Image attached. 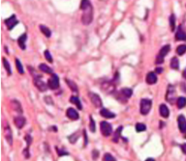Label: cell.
Returning <instances> with one entry per match:
<instances>
[{
	"instance_id": "37",
	"label": "cell",
	"mask_w": 186,
	"mask_h": 161,
	"mask_svg": "<svg viewBox=\"0 0 186 161\" xmlns=\"http://www.w3.org/2000/svg\"><path fill=\"white\" fill-rule=\"evenodd\" d=\"M180 147H181V151H183V153L186 155V144H182Z\"/></svg>"
},
{
	"instance_id": "30",
	"label": "cell",
	"mask_w": 186,
	"mask_h": 161,
	"mask_svg": "<svg viewBox=\"0 0 186 161\" xmlns=\"http://www.w3.org/2000/svg\"><path fill=\"white\" fill-rule=\"evenodd\" d=\"M79 136H80V134H79V132H76V133H74V134H72V135H70L68 137V139H69V141H70L71 143H76V141L78 140V138H79Z\"/></svg>"
},
{
	"instance_id": "3",
	"label": "cell",
	"mask_w": 186,
	"mask_h": 161,
	"mask_svg": "<svg viewBox=\"0 0 186 161\" xmlns=\"http://www.w3.org/2000/svg\"><path fill=\"white\" fill-rule=\"evenodd\" d=\"M170 49H171V46L169 45H165L161 48L159 54H158V56L156 57V64H158V65L162 64V63L164 62V57L169 53Z\"/></svg>"
},
{
	"instance_id": "2",
	"label": "cell",
	"mask_w": 186,
	"mask_h": 161,
	"mask_svg": "<svg viewBox=\"0 0 186 161\" xmlns=\"http://www.w3.org/2000/svg\"><path fill=\"white\" fill-rule=\"evenodd\" d=\"M151 105H152V102H151L150 100H148V99H143L141 100V107H140L141 113L143 115L148 114V112L151 109Z\"/></svg>"
},
{
	"instance_id": "38",
	"label": "cell",
	"mask_w": 186,
	"mask_h": 161,
	"mask_svg": "<svg viewBox=\"0 0 186 161\" xmlns=\"http://www.w3.org/2000/svg\"><path fill=\"white\" fill-rule=\"evenodd\" d=\"M84 135H85V146H86L87 145V135H86L85 130H84Z\"/></svg>"
},
{
	"instance_id": "5",
	"label": "cell",
	"mask_w": 186,
	"mask_h": 161,
	"mask_svg": "<svg viewBox=\"0 0 186 161\" xmlns=\"http://www.w3.org/2000/svg\"><path fill=\"white\" fill-rule=\"evenodd\" d=\"M48 86L52 90H56L59 87V78L56 74H52V77L48 81Z\"/></svg>"
},
{
	"instance_id": "13",
	"label": "cell",
	"mask_w": 186,
	"mask_h": 161,
	"mask_svg": "<svg viewBox=\"0 0 186 161\" xmlns=\"http://www.w3.org/2000/svg\"><path fill=\"white\" fill-rule=\"evenodd\" d=\"M176 41H186V33L182 30V27H178V30L176 34Z\"/></svg>"
},
{
	"instance_id": "1",
	"label": "cell",
	"mask_w": 186,
	"mask_h": 161,
	"mask_svg": "<svg viewBox=\"0 0 186 161\" xmlns=\"http://www.w3.org/2000/svg\"><path fill=\"white\" fill-rule=\"evenodd\" d=\"M81 9L82 11L81 22L85 25L90 24L93 19V8L89 0H81Z\"/></svg>"
},
{
	"instance_id": "14",
	"label": "cell",
	"mask_w": 186,
	"mask_h": 161,
	"mask_svg": "<svg viewBox=\"0 0 186 161\" xmlns=\"http://www.w3.org/2000/svg\"><path fill=\"white\" fill-rule=\"evenodd\" d=\"M4 135H5V138L7 140V142H8L10 145H12L13 138H12V132H11V129H10L9 125L5 127V128H4Z\"/></svg>"
},
{
	"instance_id": "18",
	"label": "cell",
	"mask_w": 186,
	"mask_h": 161,
	"mask_svg": "<svg viewBox=\"0 0 186 161\" xmlns=\"http://www.w3.org/2000/svg\"><path fill=\"white\" fill-rule=\"evenodd\" d=\"M25 41H26V34H23L22 36H20L19 39H18V44L19 45V47L22 48V49H25Z\"/></svg>"
},
{
	"instance_id": "10",
	"label": "cell",
	"mask_w": 186,
	"mask_h": 161,
	"mask_svg": "<svg viewBox=\"0 0 186 161\" xmlns=\"http://www.w3.org/2000/svg\"><path fill=\"white\" fill-rule=\"evenodd\" d=\"M177 124H178V128H180L182 133L186 132V119L184 116L180 115L177 118Z\"/></svg>"
},
{
	"instance_id": "21",
	"label": "cell",
	"mask_w": 186,
	"mask_h": 161,
	"mask_svg": "<svg viewBox=\"0 0 186 161\" xmlns=\"http://www.w3.org/2000/svg\"><path fill=\"white\" fill-rule=\"evenodd\" d=\"M39 69H40V71L44 72V73H50V74H52V73H53L52 69H51L50 67H48V66L45 65V64H40V65H39Z\"/></svg>"
},
{
	"instance_id": "11",
	"label": "cell",
	"mask_w": 186,
	"mask_h": 161,
	"mask_svg": "<svg viewBox=\"0 0 186 161\" xmlns=\"http://www.w3.org/2000/svg\"><path fill=\"white\" fill-rule=\"evenodd\" d=\"M66 115L69 119H71V120H74V121L79 119V113L74 108H69L66 112Z\"/></svg>"
},
{
	"instance_id": "23",
	"label": "cell",
	"mask_w": 186,
	"mask_h": 161,
	"mask_svg": "<svg viewBox=\"0 0 186 161\" xmlns=\"http://www.w3.org/2000/svg\"><path fill=\"white\" fill-rule=\"evenodd\" d=\"M39 28H40V30L42 31V33L45 35L46 37H48V38H50V37H51L52 32H51V30H50L47 26H45V25H40Z\"/></svg>"
},
{
	"instance_id": "8",
	"label": "cell",
	"mask_w": 186,
	"mask_h": 161,
	"mask_svg": "<svg viewBox=\"0 0 186 161\" xmlns=\"http://www.w3.org/2000/svg\"><path fill=\"white\" fill-rule=\"evenodd\" d=\"M18 23H19V20L17 19V18H16L15 15H13L9 18L5 19V24H6L7 27H8L9 30H12L13 28L15 27Z\"/></svg>"
},
{
	"instance_id": "32",
	"label": "cell",
	"mask_w": 186,
	"mask_h": 161,
	"mask_svg": "<svg viewBox=\"0 0 186 161\" xmlns=\"http://www.w3.org/2000/svg\"><path fill=\"white\" fill-rule=\"evenodd\" d=\"M136 130H137L138 132L146 131V130H147L146 124H136Z\"/></svg>"
},
{
	"instance_id": "42",
	"label": "cell",
	"mask_w": 186,
	"mask_h": 161,
	"mask_svg": "<svg viewBox=\"0 0 186 161\" xmlns=\"http://www.w3.org/2000/svg\"><path fill=\"white\" fill-rule=\"evenodd\" d=\"M147 161H154V159H152V158H147Z\"/></svg>"
},
{
	"instance_id": "7",
	"label": "cell",
	"mask_w": 186,
	"mask_h": 161,
	"mask_svg": "<svg viewBox=\"0 0 186 161\" xmlns=\"http://www.w3.org/2000/svg\"><path fill=\"white\" fill-rule=\"evenodd\" d=\"M166 100L170 103H174L175 102V100H176V90H175V87L173 85H169V87H168L167 95H166Z\"/></svg>"
},
{
	"instance_id": "20",
	"label": "cell",
	"mask_w": 186,
	"mask_h": 161,
	"mask_svg": "<svg viewBox=\"0 0 186 161\" xmlns=\"http://www.w3.org/2000/svg\"><path fill=\"white\" fill-rule=\"evenodd\" d=\"M170 66L173 69H180V62H178V59L176 57H173L171 60Z\"/></svg>"
},
{
	"instance_id": "15",
	"label": "cell",
	"mask_w": 186,
	"mask_h": 161,
	"mask_svg": "<svg viewBox=\"0 0 186 161\" xmlns=\"http://www.w3.org/2000/svg\"><path fill=\"white\" fill-rule=\"evenodd\" d=\"M26 123V120L25 118L23 117H17L15 118V125L18 128H23L24 127V124Z\"/></svg>"
},
{
	"instance_id": "9",
	"label": "cell",
	"mask_w": 186,
	"mask_h": 161,
	"mask_svg": "<svg viewBox=\"0 0 186 161\" xmlns=\"http://www.w3.org/2000/svg\"><path fill=\"white\" fill-rule=\"evenodd\" d=\"M89 97H90V100H91L92 104L95 107H101L102 106V100H101L100 96L97 94L89 93Z\"/></svg>"
},
{
	"instance_id": "22",
	"label": "cell",
	"mask_w": 186,
	"mask_h": 161,
	"mask_svg": "<svg viewBox=\"0 0 186 161\" xmlns=\"http://www.w3.org/2000/svg\"><path fill=\"white\" fill-rule=\"evenodd\" d=\"M176 104H177V107L180 108V109L185 107V105H186V97L180 96L177 99V100H176Z\"/></svg>"
},
{
	"instance_id": "29",
	"label": "cell",
	"mask_w": 186,
	"mask_h": 161,
	"mask_svg": "<svg viewBox=\"0 0 186 161\" xmlns=\"http://www.w3.org/2000/svg\"><path fill=\"white\" fill-rule=\"evenodd\" d=\"M186 52V45H181L180 46H177L176 48V53L178 55H183Z\"/></svg>"
},
{
	"instance_id": "33",
	"label": "cell",
	"mask_w": 186,
	"mask_h": 161,
	"mask_svg": "<svg viewBox=\"0 0 186 161\" xmlns=\"http://www.w3.org/2000/svg\"><path fill=\"white\" fill-rule=\"evenodd\" d=\"M16 66H17V69H18V71H19V73H20V74H23V73H24V71H23V65L20 64V62H19V60L18 59V58H16Z\"/></svg>"
},
{
	"instance_id": "16",
	"label": "cell",
	"mask_w": 186,
	"mask_h": 161,
	"mask_svg": "<svg viewBox=\"0 0 186 161\" xmlns=\"http://www.w3.org/2000/svg\"><path fill=\"white\" fill-rule=\"evenodd\" d=\"M100 114H101L102 117H104L106 119H113V118L115 117V115L113 113V112H111V111L108 110V109H105V108L104 109H101Z\"/></svg>"
},
{
	"instance_id": "6",
	"label": "cell",
	"mask_w": 186,
	"mask_h": 161,
	"mask_svg": "<svg viewBox=\"0 0 186 161\" xmlns=\"http://www.w3.org/2000/svg\"><path fill=\"white\" fill-rule=\"evenodd\" d=\"M41 78H42L41 76H35V78H34V84H35V86L39 89V91H41V92H45V91L48 90V87L49 86H48Z\"/></svg>"
},
{
	"instance_id": "41",
	"label": "cell",
	"mask_w": 186,
	"mask_h": 161,
	"mask_svg": "<svg viewBox=\"0 0 186 161\" xmlns=\"http://www.w3.org/2000/svg\"><path fill=\"white\" fill-rule=\"evenodd\" d=\"M182 76H183V78L186 79V69H184V71L182 72Z\"/></svg>"
},
{
	"instance_id": "40",
	"label": "cell",
	"mask_w": 186,
	"mask_h": 161,
	"mask_svg": "<svg viewBox=\"0 0 186 161\" xmlns=\"http://www.w3.org/2000/svg\"><path fill=\"white\" fill-rule=\"evenodd\" d=\"M92 156H93V158H97V156H98V151H93Z\"/></svg>"
},
{
	"instance_id": "36",
	"label": "cell",
	"mask_w": 186,
	"mask_h": 161,
	"mask_svg": "<svg viewBox=\"0 0 186 161\" xmlns=\"http://www.w3.org/2000/svg\"><path fill=\"white\" fill-rule=\"evenodd\" d=\"M104 160L105 161H115L114 157L112 156L111 155H110V153H106V155H104Z\"/></svg>"
},
{
	"instance_id": "35",
	"label": "cell",
	"mask_w": 186,
	"mask_h": 161,
	"mask_svg": "<svg viewBox=\"0 0 186 161\" xmlns=\"http://www.w3.org/2000/svg\"><path fill=\"white\" fill-rule=\"evenodd\" d=\"M45 57H46V59L49 61L50 63H52V62H53L52 57V55H51V53H50L49 50H46V51H45Z\"/></svg>"
},
{
	"instance_id": "31",
	"label": "cell",
	"mask_w": 186,
	"mask_h": 161,
	"mask_svg": "<svg viewBox=\"0 0 186 161\" xmlns=\"http://www.w3.org/2000/svg\"><path fill=\"white\" fill-rule=\"evenodd\" d=\"M122 131V127H119L118 128V130L115 131V133H114V142H118V139H119V137H120V132Z\"/></svg>"
},
{
	"instance_id": "25",
	"label": "cell",
	"mask_w": 186,
	"mask_h": 161,
	"mask_svg": "<svg viewBox=\"0 0 186 161\" xmlns=\"http://www.w3.org/2000/svg\"><path fill=\"white\" fill-rule=\"evenodd\" d=\"M11 104H12V107L14 108V110H16L17 112H19V113H23L22 106H20V104H19V101H17V100H13Z\"/></svg>"
},
{
	"instance_id": "39",
	"label": "cell",
	"mask_w": 186,
	"mask_h": 161,
	"mask_svg": "<svg viewBox=\"0 0 186 161\" xmlns=\"http://www.w3.org/2000/svg\"><path fill=\"white\" fill-rule=\"evenodd\" d=\"M162 72H163V69H161V68H156V69H155L156 73H161Z\"/></svg>"
},
{
	"instance_id": "34",
	"label": "cell",
	"mask_w": 186,
	"mask_h": 161,
	"mask_svg": "<svg viewBox=\"0 0 186 161\" xmlns=\"http://www.w3.org/2000/svg\"><path fill=\"white\" fill-rule=\"evenodd\" d=\"M89 128H90V131H91V132H95V131H96L95 123H94V120L92 119V117H90V124H89Z\"/></svg>"
},
{
	"instance_id": "19",
	"label": "cell",
	"mask_w": 186,
	"mask_h": 161,
	"mask_svg": "<svg viewBox=\"0 0 186 161\" xmlns=\"http://www.w3.org/2000/svg\"><path fill=\"white\" fill-rule=\"evenodd\" d=\"M70 102L71 103H74V104H76V106H77L80 110H81L82 109V106H81V100H79V97L78 96H71L70 97Z\"/></svg>"
},
{
	"instance_id": "24",
	"label": "cell",
	"mask_w": 186,
	"mask_h": 161,
	"mask_svg": "<svg viewBox=\"0 0 186 161\" xmlns=\"http://www.w3.org/2000/svg\"><path fill=\"white\" fill-rule=\"evenodd\" d=\"M121 94L123 95V96H125V97H127V99H129V97L132 96L133 91L131 90L130 88H123V89H121Z\"/></svg>"
},
{
	"instance_id": "28",
	"label": "cell",
	"mask_w": 186,
	"mask_h": 161,
	"mask_svg": "<svg viewBox=\"0 0 186 161\" xmlns=\"http://www.w3.org/2000/svg\"><path fill=\"white\" fill-rule=\"evenodd\" d=\"M170 26H171L172 31H174L176 29V17L174 14L171 15V17H170Z\"/></svg>"
},
{
	"instance_id": "27",
	"label": "cell",
	"mask_w": 186,
	"mask_h": 161,
	"mask_svg": "<svg viewBox=\"0 0 186 161\" xmlns=\"http://www.w3.org/2000/svg\"><path fill=\"white\" fill-rule=\"evenodd\" d=\"M2 62H3V66H4L5 69H6V72L8 73L9 75H11V74H12V71H11V67H10L9 62L6 60V58H3V59H2Z\"/></svg>"
},
{
	"instance_id": "26",
	"label": "cell",
	"mask_w": 186,
	"mask_h": 161,
	"mask_svg": "<svg viewBox=\"0 0 186 161\" xmlns=\"http://www.w3.org/2000/svg\"><path fill=\"white\" fill-rule=\"evenodd\" d=\"M66 83L68 84V86L71 88V90L73 91V92H75V93L78 92V87H77V85H76V83H75L74 81H71V80H69V79H66Z\"/></svg>"
},
{
	"instance_id": "12",
	"label": "cell",
	"mask_w": 186,
	"mask_h": 161,
	"mask_svg": "<svg viewBox=\"0 0 186 161\" xmlns=\"http://www.w3.org/2000/svg\"><path fill=\"white\" fill-rule=\"evenodd\" d=\"M146 81L147 84L149 85H153L157 82V76L154 73H148L147 74V78H146Z\"/></svg>"
},
{
	"instance_id": "4",
	"label": "cell",
	"mask_w": 186,
	"mask_h": 161,
	"mask_svg": "<svg viewBox=\"0 0 186 161\" xmlns=\"http://www.w3.org/2000/svg\"><path fill=\"white\" fill-rule=\"evenodd\" d=\"M100 129H101L102 134L104 135L105 137L110 136V135L112 134V132H113L112 124H110L107 122H101V124H100Z\"/></svg>"
},
{
	"instance_id": "17",
	"label": "cell",
	"mask_w": 186,
	"mask_h": 161,
	"mask_svg": "<svg viewBox=\"0 0 186 161\" xmlns=\"http://www.w3.org/2000/svg\"><path fill=\"white\" fill-rule=\"evenodd\" d=\"M159 112H160V115L163 118H168L169 115H170V111H169L168 107L165 105V104H161V105H160Z\"/></svg>"
}]
</instances>
